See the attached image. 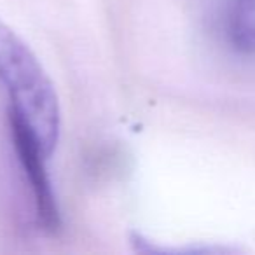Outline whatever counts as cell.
I'll list each match as a JSON object with an SVG mask.
<instances>
[{
    "instance_id": "1",
    "label": "cell",
    "mask_w": 255,
    "mask_h": 255,
    "mask_svg": "<svg viewBox=\"0 0 255 255\" xmlns=\"http://www.w3.org/2000/svg\"><path fill=\"white\" fill-rule=\"evenodd\" d=\"M0 84L9 96V124L30 133L51 156L61 128L56 89L28 44L2 19Z\"/></svg>"
},
{
    "instance_id": "2",
    "label": "cell",
    "mask_w": 255,
    "mask_h": 255,
    "mask_svg": "<svg viewBox=\"0 0 255 255\" xmlns=\"http://www.w3.org/2000/svg\"><path fill=\"white\" fill-rule=\"evenodd\" d=\"M208 33L229 53L255 58V0H199Z\"/></svg>"
},
{
    "instance_id": "3",
    "label": "cell",
    "mask_w": 255,
    "mask_h": 255,
    "mask_svg": "<svg viewBox=\"0 0 255 255\" xmlns=\"http://www.w3.org/2000/svg\"><path fill=\"white\" fill-rule=\"evenodd\" d=\"M9 126H11V135L12 142H14V149L18 152V159L30 182L39 220L46 229L56 231L60 227L61 219L56 194L53 191V184H51L49 173L46 168V161L51 156L30 133H26L25 129L18 126H12V124H9Z\"/></svg>"
}]
</instances>
